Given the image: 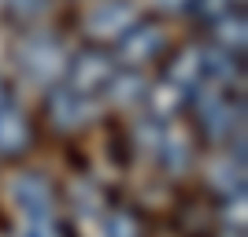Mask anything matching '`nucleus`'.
<instances>
[{"mask_svg":"<svg viewBox=\"0 0 248 237\" xmlns=\"http://www.w3.org/2000/svg\"><path fill=\"white\" fill-rule=\"evenodd\" d=\"M67 78H71L74 93L93 96V93H100V89H108V82L115 78V60L104 48H89V52H82V56L71 60Z\"/></svg>","mask_w":248,"mask_h":237,"instance_id":"1","label":"nucleus"},{"mask_svg":"<svg viewBox=\"0 0 248 237\" xmlns=\"http://www.w3.org/2000/svg\"><path fill=\"white\" fill-rule=\"evenodd\" d=\"M197 104H200V126H204V134L211 141H226L233 134V126H237L233 104L215 89V82H204V93L197 96Z\"/></svg>","mask_w":248,"mask_h":237,"instance_id":"2","label":"nucleus"},{"mask_svg":"<svg viewBox=\"0 0 248 237\" xmlns=\"http://www.w3.org/2000/svg\"><path fill=\"white\" fill-rule=\"evenodd\" d=\"M163 48V30L152 26V22H137V26H126L119 33V56L123 63H145V60H155Z\"/></svg>","mask_w":248,"mask_h":237,"instance_id":"3","label":"nucleus"},{"mask_svg":"<svg viewBox=\"0 0 248 237\" xmlns=\"http://www.w3.org/2000/svg\"><path fill=\"white\" fill-rule=\"evenodd\" d=\"M30 119L15 104H0V152L4 156H22L30 148Z\"/></svg>","mask_w":248,"mask_h":237,"instance_id":"4","label":"nucleus"},{"mask_svg":"<svg viewBox=\"0 0 248 237\" xmlns=\"http://www.w3.org/2000/svg\"><path fill=\"white\" fill-rule=\"evenodd\" d=\"M48 111H52V123L63 126V130H74V126L85 123L89 115V100L82 93H74L71 85H60L48 93Z\"/></svg>","mask_w":248,"mask_h":237,"instance_id":"5","label":"nucleus"},{"mask_svg":"<svg viewBox=\"0 0 248 237\" xmlns=\"http://www.w3.org/2000/svg\"><path fill=\"white\" fill-rule=\"evenodd\" d=\"M15 200H19V207L26 211V219L56 211V207H52V186L41 174H22L19 182H15Z\"/></svg>","mask_w":248,"mask_h":237,"instance_id":"6","label":"nucleus"},{"mask_svg":"<svg viewBox=\"0 0 248 237\" xmlns=\"http://www.w3.org/2000/svg\"><path fill=\"white\" fill-rule=\"evenodd\" d=\"M89 26H93L96 37H119L126 26H134V8L123 4V0H119V4L111 0V4H104L93 19H89Z\"/></svg>","mask_w":248,"mask_h":237,"instance_id":"7","label":"nucleus"},{"mask_svg":"<svg viewBox=\"0 0 248 237\" xmlns=\"http://www.w3.org/2000/svg\"><path fill=\"white\" fill-rule=\"evenodd\" d=\"M167 82L178 85V89H197L200 82H204V74H200V48H186L178 52L174 63H170V71H167Z\"/></svg>","mask_w":248,"mask_h":237,"instance_id":"8","label":"nucleus"},{"mask_svg":"<svg viewBox=\"0 0 248 237\" xmlns=\"http://www.w3.org/2000/svg\"><path fill=\"white\" fill-rule=\"evenodd\" d=\"M215 26H218L215 37L222 41V48H226V52H233V45H237V52L245 48V19H241V15H237V19L222 15V19H215Z\"/></svg>","mask_w":248,"mask_h":237,"instance_id":"9","label":"nucleus"},{"mask_svg":"<svg viewBox=\"0 0 248 237\" xmlns=\"http://www.w3.org/2000/svg\"><path fill=\"white\" fill-rule=\"evenodd\" d=\"M108 237H141V222H137V215H134V211H126V207L111 211V215H108Z\"/></svg>","mask_w":248,"mask_h":237,"instance_id":"10","label":"nucleus"},{"mask_svg":"<svg viewBox=\"0 0 248 237\" xmlns=\"http://www.w3.org/2000/svg\"><path fill=\"white\" fill-rule=\"evenodd\" d=\"M26 237H63V226H60V219H56V211L26 219Z\"/></svg>","mask_w":248,"mask_h":237,"instance_id":"11","label":"nucleus"},{"mask_svg":"<svg viewBox=\"0 0 248 237\" xmlns=\"http://www.w3.org/2000/svg\"><path fill=\"white\" fill-rule=\"evenodd\" d=\"M182 100H186V89H178V85H170V82H163L159 89H155V108H159V115L178 111Z\"/></svg>","mask_w":248,"mask_h":237,"instance_id":"12","label":"nucleus"},{"mask_svg":"<svg viewBox=\"0 0 248 237\" xmlns=\"http://www.w3.org/2000/svg\"><path fill=\"white\" fill-rule=\"evenodd\" d=\"M230 8H233V0H193V11L204 22H215L222 15H230Z\"/></svg>","mask_w":248,"mask_h":237,"instance_id":"13","label":"nucleus"},{"mask_svg":"<svg viewBox=\"0 0 248 237\" xmlns=\"http://www.w3.org/2000/svg\"><path fill=\"white\" fill-rule=\"evenodd\" d=\"M0 104H8V93H4V85H0Z\"/></svg>","mask_w":248,"mask_h":237,"instance_id":"14","label":"nucleus"}]
</instances>
